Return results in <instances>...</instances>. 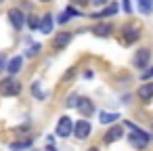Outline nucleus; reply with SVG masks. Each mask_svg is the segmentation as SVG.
Wrapping results in <instances>:
<instances>
[{
	"label": "nucleus",
	"instance_id": "obj_1",
	"mask_svg": "<svg viewBox=\"0 0 153 151\" xmlns=\"http://www.w3.org/2000/svg\"><path fill=\"white\" fill-rule=\"evenodd\" d=\"M21 92V84L15 78H2L0 80V94L2 97H17Z\"/></svg>",
	"mask_w": 153,
	"mask_h": 151
},
{
	"label": "nucleus",
	"instance_id": "obj_2",
	"mask_svg": "<svg viewBox=\"0 0 153 151\" xmlns=\"http://www.w3.org/2000/svg\"><path fill=\"white\" fill-rule=\"evenodd\" d=\"M132 130H134V132L130 134V145H132V147H136L138 151H140V149H145V147L149 145V141H151V136H149V134H147L145 130H140V128H136V126H134Z\"/></svg>",
	"mask_w": 153,
	"mask_h": 151
},
{
	"label": "nucleus",
	"instance_id": "obj_3",
	"mask_svg": "<svg viewBox=\"0 0 153 151\" xmlns=\"http://www.w3.org/2000/svg\"><path fill=\"white\" fill-rule=\"evenodd\" d=\"M122 36H124V42L126 44H132V42H136L140 38V28L136 23H128V25L122 28Z\"/></svg>",
	"mask_w": 153,
	"mask_h": 151
},
{
	"label": "nucleus",
	"instance_id": "obj_4",
	"mask_svg": "<svg viewBox=\"0 0 153 151\" xmlns=\"http://www.w3.org/2000/svg\"><path fill=\"white\" fill-rule=\"evenodd\" d=\"M71 130H74V122H71V118L69 115H63V118H59V122H57V136H69L71 134Z\"/></svg>",
	"mask_w": 153,
	"mask_h": 151
},
{
	"label": "nucleus",
	"instance_id": "obj_5",
	"mask_svg": "<svg viewBox=\"0 0 153 151\" xmlns=\"http://www.w3.org/2000/svg\"><path fill=\"white\" fill-rule=\"evenodd\" d=\"M149 61H151V51H149V48H138L136 55H134V65H136V69L149 67Z\"/></svg>",
	"mask_w": 153,
	"mask_h": 151
},
{
	"label": "nucleus",
	"instance_id": "obj_6",
	"mask_svg": "<svg viewBox=\"0 0 153 151\" xmlns=\"http://www.w3.org/2000/svg\"><path fill=\"white\" fill-rule=\"evenodd\" d=\"M78 138H86V136H90V132H92V126H90V122L88 120H80V122H76L74 124V130H71Z\"/></svg>",
	"mask_w": 153,
	"mask_h": 151
},
{
	"label": "nucleus",
	"instance_id": "obj_7",
	"mask_svg": "<svg viewBox=\"0 0 153 151\" xmlns=\"http://www.w3.org/2000/svg\"><path fill=\"white\" fill-rule=\"evenodd\" d=\"M9 21H11V25L19 32V30L25 25V15H23L19 9H11V11H9Z\"/></svg>",
	"mask_w": 153,
	"mask_h": 151
},
{
	"label": "nucleus",
	"instance_id": "obj_8",
	"mask_svg": "<svg viewBox=\"0 0 153 151\" xmlns=\"http://www.w3.org/2000/svg\"><path fill=\"white\" fill-rule=\"evenodd\" d=\"M69 42H71V34H69V32H59V34L53 38V48H55V51H63Z\"/></svg>",
	"mask_w": 153,
	"mask_h": 151
},
{
	"label": "nucleus",
	"instance_id": "obj_9",
	"mask_svg": "<svg viewBox=\"0 0 153 151\" xmlns=\"http://www.w3.org/2000/svg\"><path fill=\"white\" fill-rule=\"evenodd\" d=\"M76 107L80 109V113H82L84 118H88V115L94 113V105H92L90 99H78V105H76Z\"/></svg>",
	"mask_w": 153,
	"mask_h": 151
},
{
	"label": "nucleus",
	"instance_id": "obj_10",
	"mask_svg": "<svg viewBox=\"0 0 153 151\" xmlns=\"http://www.w3.org/2000/svg\"><path fill=\"white\" fill-rule=\"evenodd\" d=\"M138 99L143 101V103H149L151 101V97H153V84L151 82H147V84H143L140 88H138Z\"/></svg>",
	"mask_w": 153,
	"mask_h": 151
},
{
	"label": "nucleus",
	"instance_id": "obj_11",
	"mask_svg": "<svg viewBox=\"0 0 153 151\" xmlns=\"http://www.w3.org/2000/svg\"><path fill=\"white\" fill-rule=\"evenodd\" d=\"M21 67H23V57H13V59L7 63V67H4V69L13 76V74H19V71H21Z\"/></svg>",
	"mask_w": 153,
	"mask_h": 151
},
{
	"label": "nucleus",
	"instance_id": "obj_12",
	"mask_svg": "<svg viewBox=\"0 0 153 151\" xmlns=\"http://www.w3.org/2000/svg\"><path fill=\"white\" fill-rule=\"evenodd\" d=\"M124 136V128L122 126H113V128H109V132L105 134V143L109 145V143H113V141H120Z\"/></svg>",
	"mask_w": 153,
	"mask_h": 151
},
{
	"label": "nucleus",
	"instance_id": "obj_13",
	"mask_svg": "<svg viewBox=\"0 0 153 151\" xmlns=\"http://www.w3.org/2000/svg\"><path fill=\"white\" fill-rule=\"evenodd\" d=\"M53 25H55V19H53V15L48 13V15H44V17H42V21H40V28H38V30H42V34H51V32H53Z\"/></svg>",
	"mask_w": 153,
	"mask_h": 151
},
{
	"label": "nucleus",
	"instance_id": "obj_14",
	"mask_svg": "<svg viewBox=\"0 0 153 151\" xmlns=\"http://www.w3.org/2000/svg\"><path fill=\"white\" fill-rule=\"evenodd\" d=\"M92 32H94L97 36H101V38H107V36H109V34L113 32V28H111L109 23H99V25H97V28H94Z\"/></svg>",
	"mask_w": 153,
	"mask_h": 151
},
{
	"label": "nucleus",
	"instance_id": "obj_15",
	"mask_svg": "<svg viewBox=\"0 0 153 151\" xmlns=\"http://www.w3.org/2000/svg\"><path fill=\"white\" fill-rule=\"evenodd\" d=\"M117 120H120V115L117 113H109V111H101V115H99V122L101 124H113Z\"/></svg>",
	"mask_w": 153,
	"mask_h": 151
},
{
	"label": "nucleus",
	"instance_id": "obj_16",
	"mask_svg": "<svg viewBox=\"0 0 153 151\" xmlns=\"http://www.w3.org/2000/svg\"><path fill=\"white\" fill-rule=\"evenodd\" d=\"M117 13V7L115 4H111V7H107V9H103L101 13H97V15H92V19H103V17H107V15H115Z\"/></svg>",
	"mask_w": 153,
	"mask_h": 151
},
{
	"label": "nucleus",
	"instance_id": "obj_17",
	"mask_svg": "<svg viewBox=\"0 0 153 151\" xmlns=\"http://www.w3.org/2000/svg\"><path fill=\"white\" fill-rule=\"evenodd\" d=\"M27 147H32V141H15V143H11V151H23Z\"/></svg>",
	"mask_w": 153,
	"mask_h": 151
},
{
	"label": "nucleus",
	"instance_id": "obj_18",
	"mask_svg": "<svg viewBox=\"0 0 153 151\" xmlns=\"http://www.w3.org/2000/svg\"><path fill=\"white\" fill-rule=\"evenodd\" d=\"M138 9L143 15H149L151 13V0H138Z\"/></svg>",
	"mask_w": 153,
	"mask_h": 151
},
{
	"label": "nucleus",
	"instance_id": "obj_19",
	"mask_svg": "<svg viewBox=\"0 0 153 151\" xmlns=\"http://www.w3.org/2000/svg\"><path fill=\"white\" fill-rule=\"evenodd\" d=\"M27 25H30V30H38V28H40V19H38L36 15H30V17H27Z\"/></svg>",
	"mask_w": 153,
	"mask_h": 151
},
{
	"label": "nucleus",
	"instance_id": "obj_20",
	"mask_svg": "<svg viewBox=\"0 0 153 151\" xmlns=\"http://www.w3.org/2000/svg\"><path fill=\"white\" fill-rule=\"evenodd\" d=\"M32 92H34V94H36L38 99H44V92H42V88H40V84H38V82H36V84L32 86Z\"/></svg>",
	"mask_w": 153,
	"mask_h": 151
},
{
	"label": "nucleus",
	"instance_id": "obj_21",
	"mask_svg": "<svg viewBox=\"0 0 153 151\" xmlns=\"http://www.w3.org/2000/svg\"><path fill=\"white\" fill-rule=\"evenodd\" d=\"M40 48H42V44H34V46L27 51V57H36V55L40 53Z\"/></svg>",
	"mask_w": 153,
	"mask_h": 151
},
{
	"label": "nucleus",
	"instance_id": "obj_22",
	"mask_svg": "<svg viewBox=\"0 0 153 151\" xmlns=\"http://www.w3.org/2000/svg\"><path fill=\"white\" fill-rule=\"evenodd\" d=\"M76 105H78V97H76V94H71V97L67 99V107H76Z\"/></svg>",
	"mask_w": 153,
	"mask_h": 151
},
{
	"label": "nucleus",
	"instance_id": "obj_23",
	"mask_svg": "<svg viewBox=\"0 0 153 151\" xmlns=\"http://www.w3.org/2000/svg\"><path fill=\"white\" fill-rule=\"evenodd\" d=\"M4 67H7V55H4V53H0V71H2Z\"/></svg>",
	"mask_w": 153,
	"mask_h": 151
},
{
	"label": "nucleus",
	"instance_id": "obj_24",
	"mask_svg": "<svg viewBox=\"0 0 153 151\" xmlns=\"http://www.w3.org/2000/svg\"><path fill=\"white\" fill-rule=\"evenodd\" d=\"M124 11H126V13H132V9H130V0H124Z\"/></svg>",
	"mask_w": 153,
	"mask_h": 151
},
{
	"label": "nucleus",
	"instance_id": "obj_25",
	"mask_svg": "<svg viewBox=\"0 0 153 151\" xmlns=\"http://www.w3.org/2000/svg\"><path fill=\"white\" fill-rule=\"evenodd\" d=\"M90 2H92V4H105L107 0H90Z\"/></svg>",
	"mask_w": 153,
	"mask_h": 151
},
{
	"label": "nucleus",
	"instance_id": "obj_26",
	"mask_svg": "<svg viewBox=\"0 0 153 151\" xmlns=\"http://www.w3.org/2000/svg\"><path fill=\"white\" fill-rule=\"evenodd\" d=\"M151 74H153V71H151V69H147V71H145V76H143V78H145V80H149V78H151Z\"/></svg>",
	"mask_w": 153,
	"mask_h": 151
},
{
	"label": "nucleus",
	"instance_id": "obj_27",
	"mask_svg": "<svg viewBox=\"0 0 153 151\" xmlns=\"http://www.w3.org/2000/svg\"><path fill=\"white\" fill-rule=\"evenodd\" d=\"M76 4H88V0H74Z\"/></svg>",
	"mask_w": 153,
	"mask_h": 151
},
{
	"label": "nucleus",
	"instance_id": "obj_28",
	"mask_svg": "<svg viewBox=\"0 0 153 151\" xmlns=\"http://www.w3.org/2000/svg\"><path fill=\"white\" fill-rule=\"evenodd\" d=\"M46 151H57V149H55V145H48V147H46Z\"/></svg>",
	"mask_w": 153,
	"mask_h": 151
},
{
	"label": "nucleus",
	"instance_id": "obj_29",
	"mask_svg": "<svg viewBox=\"0 0 153 151\" xmlns=\"http://www.w3.org/2000/svg\"><path fill=\"white\" fill-rule=\"evenodd\" d=\"M86 151H99V149H97V147H90V149H86Z\"/></svg>",
	"mask_w": 153,
	"mask_h": 151
},
{
	"label": "nucleus",
	"instance_id": "obj_30",
	"mask_svg": "<svg viewBox=\"0 0 153 151\" xmlns=\"http://www.w3.org/2000/svg\"><path fill=\"white\" fill-rule=\"evenodd\" d=\"M40 2H48V0H40Z\"/></svg>",
	"mask_w": 153,
	"mask_h": 151
},
{
	"label": "nucleus",
	"instance_id": "obj_31",
	"mask_svg": "<svg viewBox=\"0 0 153 151\" xmlns=\"http://www.w3.org/2000/svg\"><path fill=\"white\" fill-rule=\"evenodd\" d=\"M2 2H4V0H0V4H2Z\"/></svg>",
	"mask_w": 153,
	"mask_h": 151
}]
</instances>
